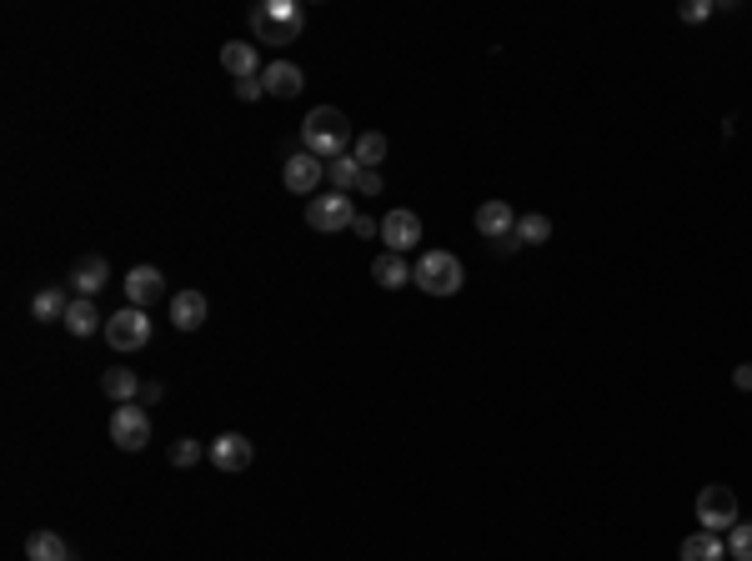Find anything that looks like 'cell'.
<instances>
[{
    "label": "cell",
    "instance_id": "obj_2",
    "mask_svg": "<svg viewBox=\"0 0 752 561\" xmlns=\"http://www.w3.org/2000/svg\"><path fill=\"white\" fill-rule=\"evenodd\" d=\"M251 31H256V41L291 46V41H301V31H306V11H301V6H286V0H266V6L251 11Z\"/></svg>",
    "mask_w": 752,
    "mask_h": 561
},
{
    "label": "cell",
    "instance_id": "obj_13",
    "mask_svg": "<svg viewBox=\"0 0 752 561\" xmlns=\"http://www.w3.org/2000/svg\"><path fill=\"white\" fill-rule=\"evenodd\" d=\"M261 86H266V96L291 101V96H301L306 76H301V66H291V61H271V66L261 71Z\"/></svg>",
    "mask_w": 752,
    "mask_h": 561
},
{
    "label": "cell",
    "instance_id": "obj_22",
    "mask_svg": "<svg viewBox=\"0 0 752 561\" xmlns=\"http://www.w3.org/2000/svg\"><path fill=\"white\" fill-rule=\"evenodd\" d=\"M727 556V541L717 531H697L682 541V561H722Z\"/></svg>",
    "mask_w": 752,
    "mask_h": 561
},
{
    "label": "cell",
    "instance_id": "obj_3",
    "mask_svg": "<svg viewBox=\"0 0 752 561\" xmlns=\"http://www.w3.org/2000/svg\"><path fill=\"white\" fill-rule=\"evenodd\" d=\"M412 281H417L427 296H457L467 276H462V261H457L452 251H427V256L417 261Z\"/></svg>",
    "mask_w": 752,
    "mask_h": 561
},
{
    "label": "cell",
    "instance_id": "obj_24",
    "mask_svg": "<svg viewBox=\"0 0 752 561\" xmlns=\"http://www.w3.org/2000/svg\"><path fill=\"white\" fill-rule=\"evenodd\" d=\"M326 181H331L341 196H351V191H356V181H361V161H356V156H336V161H326Z\"/></svg>",
    "mask_w": 752,
    "mask_h": 561
},
{
    "label": "cell",
    "instance_id": "obj_16",
    "mask_svg": "<svg viewBox=\"0 0 752 561\" xmlns=\"http://www.w3.org/2000/svg\"><path fill=\"white\" fill-rule=\"evenodd\" d=\"M106 281H111V266H106L101 256H86V261L71 271V291H76V296H86V301H91L96 291H106Z\"/></svg>",
    "mask_w": 752,
    "mask_h": 561
},
{
    "label": "cell",
    "instance_id": "obj_32",
    "mask_svg": "<svg viewBox=\"0 0 752 561\" xmlns=\"http://www.w3.org/2000/svg\"><path fill=\"white\" fill-rule=\"evenodd\" d=\"M732 381H737L742 391H752V366H737V371H732Z\"/></svg>",
    "mask_w": 752,
    "mask_h": 561
},
{
    "label": "cell",
    "instance_id": "obj_9",
    "mask_svg": "<svg viewBox=\"0 0 752 561\" xmlns=\"http://www.w3.org/2000/svg\"><path fill=\"white\" fill-rule=\"evenodd\" d=\"M206 456H211V466H216V471H226V476H231V471H246L256 451H251V441H246L241 431H221V436L206 446Z\"/></svg>",
    "mask_w": 752,
    "mask_h": 561
},
{
    "label": "cell",
    "instance_id": "obj_18",
    "mask_svg": "<svg viewBox=\"0 0 752 561\" xmlns=\"http://www.w3.org/2000/svg\"><path fill=\"white\" fill-rule=\"evenodd\" d=\"M66 311H71L66 286H41L36 301H31V316H36V321H66Z\"/></svg>",
    "mask_w": 752,
    "mask_h": 561
},
{
    "label": "cell",
    "instance_id": "obj_25",
    "mask_svg": "<svg viewBox=\"0 0 752 561\" xmlns=\"http://www.w3.org/2000/svg\"><path fill=\"white\" fill-rule=\"evenodd\" d=\"M542 241H552V221L542 211L517 216V246H542Z\"/></svg>",
    "mask_w": 752,
    "mask_h": 561
},
{
    "label": "cell",
    "instance_id": "obj_5",
    "mask_svg": "<svg viewBox=\"0 0 752 561\" xmlns=\"http://www.w3.org/2000/svg\"><path fill=\"white\" fill-rule=\"evenodd\" d=\"M111 441H116L121 451H141V446H151V411H146L141 401L116 406V411H111Z\"/></svg>",
    "mask_w": 752,
    "mask_h": 561
},
{
    "label": "cell",
    "instance_id": "obj_23",
    "mask_svg": "<svg viewBox=\"0 0 752 561\" xmlns=\"http://www.w3.org/2000/svg\"><path fill=\"white\" fill-rule=\"evenodd\" d=\"M351 156L361 161V171H376V166L387 161V136H382V131H366V136H356Z\"/></svg>",
    "mask_w": 752,
    "mask_h": 561
},
{
    "label": "cell",
    "instance_id": "obj_26",
    "mask_svg": "<svg viewBox=\"0 0 752 561\" xmlns=\"http://www.w3.org/2000/svg\"><path fill=\"white\" fill-rule=\"evenodd\" d=\"M727 556L732 561H752V521H737L727 531Z\"/></svg>",
    "mask_w": 752,
    "mask_h": 561
},
{
    "label": "cell",
    "instance_id": "obj_12",
    "mask_svg": "<svg viewBox=\"0 0 752 561\" xmlns=\"http://www.w3.org/2000/svg\"><path fill=\"white\" fill-rule=\"evenodd\" d=\"M221 66H226L231 81H256V76L266 71L251 41H226V46H221Z\"/></svg>",
    "mask_w": 752,
    "mask_h": 561
},
{
    "label": "cell",
    "instance_id": "obj_7",
    "mask_svg": "<svg viewBox=\"0 0 752 561\" xmlns=\"http://www.w3.org/2000/svg\"><path fill=\"white\" fill-rule=\"evenodd\" d=\"M697 521H702V531H732L737 526V496L727 486H707L697 496Z\"/></svg>",
    "mask_w": 752,
    "mask_h": 561
},
{
    "label": "cell",
    "instance_id": "obj_11",
    "mask_svg": "<svg viewBox=\"0 0 752 561\" xmlns=\"http://www.w3.org/2000/svg\"><path fill=\"white\" fill-rule=\"evenodd\" d=\"M121 286H126V301H131V306H141V311H146V306H151V301H161V291H166V276H161V271H156V266H131V271H126V281H121Z\"/></svg>",
    "mask_w": 752,
    "mask_h": 561
},
{
    "label": "cell",
    "instance_id": "obj_30",
    "mask_svg": "<svg viewBox=\"0 0 752 561\" xmlns=\"http://www.w3.org/2000/svg\"><path fill=\"white\" fill-rule=\"evenodd\" d=\"M256 96H266L261 76H256V81H236V101H256Z\"/></svg>",
    "mask_w": 752,
    "mask_h": 561
},
{
    "label": "cell",
    "instance_id": "obj_10",
    "mask_svg": "<svg viewBox=\"0 0 752 561\" xmlns=\"http://www.w3.org/2000/svg\"><path fill=\"white\" fill-rule=\"evenodd\" d=\"M382 241H387L392 251H412V246L422 241V216H417V211H387V216H382Z\"/></svg>",
    "mask_w": 752,
    "mask_h": 561
},
{
    "label": "cell",
    "instance_id": "obj_6",
    "mask_svg": "<svg viewBox=\"0 0 752 561\" xmlns=\"http://www.w3.org/2000/svg\"><path fill=\"white\" fill-rule=\"evenodd\" d=\"M356 221V206H351V196H341V191H326V196H311V206H306V226L311 231H346Z\"/></svg>",
    "mask_w": 752,
    "mask_h": 561
},
{
    "label": "cell",
    "instance_id": "obj_31",
    "mask_svg": "<svg viewBox=\"0 0 752 561\" xmlns=\"http://www.w3.org/2000/svg\"><path fill=\"white\" fill-rule=\"evenodd\" d=\"M351 231H356V236H376V231H382V226H376L371 216H361V211H356V221H351Z\"/></svg>",
    "mask_w": 752,
    "mask_h": 561
},
{
    "label": "cell",
    "instance_id": "obj_14",
    "mask_svg": "<svg viewBox=\"0 0 752 561\" xmlns=\"http://www.w3.org/2000/svg\"><path fill=\"white\" fill-rule=\"evenodd\" d=\"M477 231H482L487 241H507V236H517V216H512V206H507V201H482V206H477Z\"/></svg>",
    "mask_w": 752,
    "mask_h": 561
},
{
    "label": "cell",
    "instance_id": "obj_17",
    "mask_svg": "<svg viewBox=\"0 0 752 561\" xmlns=\"http://www.w3.org/2000/svg\"><path fill=\"white\" fill-rule=\"evenodd\" d=\"M61 326H71V336H96V331H106V316L96 311V301H86V296H76Z\"/></svg>",
    "mask_w": 752,
    "mask_h": 561
},
{
    "label": "cell",
    "instance_id": "obj_28",
    "mask_svg": "<svg viewBox=\"0 0 752 561\" xmlns=\"http://www.w3.org/2000/svg\"><path fill=\"white\" fill-rule=\"evenodd\" d=\"M356 191H361V196H382V171H361Z\"/></svg>",
    "mask_w": 752,
    "mask_h": 561
},
{
    "label": "cell",
    "instance_id": "obj_21",
    "mask_svg": "<svg viewBox=\"0 0 752 561\" xmlns=\"http://www.w3.org/2000/svg\"><path fill=\"white\" fill-rule=\"evenodd\" d=\"M371 276H376V286H382V291H402V286L412 281V271H407V261H402L397 251H387V256H376V266H371Z\"/></svg>",
    "mask_w": 752,
    "mask_h": 561
},
{
    "label": "cell",
    "instance_id": "obj_29",
    "mask_svg": "<svg viewBox=\"0 0 752 561\" xmlns=\"http://www.w3.org/2000/svg\"><path fill=\"white\" fill-rule=\"evenodd\" d=\"M707 16H712L707 0H687V6H682V21H692V26H697V21H707Z\"/></svg>",
    "mask_w": 752,
    "mask_h": 561
},
{
    "label": "cell",
    "instance_id": "obj_15",
    "mask_svg": "<svg viewBox=\"0 0 752 561\" xmlns=\"http://www.w3.org/2000/svg\"><path fill=\"white\" fill-rule=\"evenodd\" d=\"M171 326H176V331H201V326H206V296H201V291L171 296Z\"/></svg>",
    "mask_w": 752,
    "mask_h": 561
},
{
    "label": "cell",
    "instance_id": "obj_8",
    "mask_svg": "<svg viewBox=\"0 0 752 561\" xmlns=\"http://www.w3.org/2000/svg\"><path fill=\"white\" fill-rule=\"evenodd\" d=\"M326 181V161H316L311 151H296L286 166H281V186L291 196H316V186Z\"/></svg>",
    "mask_w": 752,
    "mask_h": 561
},
{
    "label": "cell",
    "instance_id": "obj_27",
    "mask_svg": "<svg viewBox=\"0 0 752 561\" xmlns=\"http://www.w3.org/2000/svg\"><path fill=\"white\" fill-rule=\"evenodd\" d=\"M201 456H206V446H201L196 436H181V441L171 446V466H181V471H186V466H196Z\"/></svg>",
    "mask_w": 752,
    "mask_h": 561
},
{
    "label": "cell",
    "instance_id": "obj_1",
    "mask_svg": "<svg viewBox=\"0 0 752 561\" xmlns=\"http://www.w3.org/2000/svg\"><path fill=\"white\" fill-rule=\"evenodd\" d=\"M301 141L316 161H336V156H351V121L336 111V106H316L306 121H301Z\"/></svg>",
    "mask_w": 752,
    "mask_h": 561
},
{
    "label": "cell",
    "instance_id": "obj_19",
    "mask_svg": "<svg viewBox=\"0 0 752 561\" xmlns=\"http://www.w3.org/2000/svg\"><path fill=\"white\" fill-rule=\"evenodd\" d=\"M141 386H146V381H136V371H131V366H111V371L101 376V391H106L111 401H121V406H126V401H136V396H141Z\"/></svg>",
    "mask_w": 752,
    "mask_h": 561
},
{
    "label": "cell",
    "instance_id": "obj_20",
    "mask_svg": "<svg viewBox=\"0 0 752 561\" xmlns=\"http://www.w3.org/2000/svg\"><path fill=\"white\" fill-rule=\"evenodd\" d=\"M26 561H71V546L56 531H31L26 536Z\"/></svg>",
    "mask_w": 752,
    "mask_h": 561
},
{
    "label": "cell",
    "instance_id": "obj_4",
    "mask_svg": "<svg viewBox=\"0 0 752 561\" xmlns=\"http://www.w3.org/2000/svg\"><path fill=\"white\" fill-rule=\"evenodd\" d=\"M106 341H111V351H121V356H131V351L151 346V316H146L141 306L116 311V316L106 321Z\"/></svg>",
    "mask_w": 752,
    "mask_h": 561
}]
</instances>
